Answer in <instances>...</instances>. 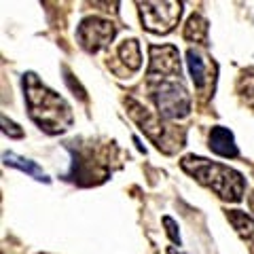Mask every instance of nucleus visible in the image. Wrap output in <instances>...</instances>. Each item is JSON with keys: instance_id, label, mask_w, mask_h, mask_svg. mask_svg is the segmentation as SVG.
Returning <instances> with one entry per match:
<instances>
[{"instance_id": "obj_12", "label": "nucleus", "mask_w": 254, "mask_h": 254, "mask_svg": "<svg viewBox=\"0 0 254 254\" xmlns=\"http://www.w3.org/2000/svg\"><path fill=\"white\" fill-rule=\"evenodd\" d=\"M117 53H119V58L123 60L127 70H131V72L140 70V66H142V53H140V45H138L136 38H127V41H123L121 45H119Z\"/></svg>"}, {"instance_id": "obj_9", "label": "nucleus", "mask_w": 254, "mask_h": 254, "mask_svg": "<svg viewBox=\"0 0 254 254\" xmlns=\"http://www.w3.org/2000/svg\"><path fill=\"white\" fill-rule=\"evenodd\" d=\"M227 218L235 227V231L240 233L242 240L248 242L250 248L254 250V220L242 210H227Z\"/></svg>"}, {"instance_id": "obj_2", "label": "nucleus", "mask_w": 254, "mask_h": 254, "mask_svg": "<svg viewBox=\"0 0 254 254\" xmlns=\"http://www.w3.org/2000/svg\"><path fill=\"white\" fill-rule=\"evenodd\" d=\"M23 85V98L28 104L30 119L47 133H64L74 123L72 110L68 102L60 93L49 89L45 83H41L34 72H26L21 78Z\"/></svg>"}, {"instance_id": "obj_4", "label": "nucleus", "mask_w": 254, "mask_h": 254, "mask_svg": "<svg viewBox=\"0 0 254 254\" xmlns=\"http://www.w3.org/2000/svg\"><path fill=\"white\" fill-rule=\"evenodd\" d=\"M127 113L131 115V119L140 125V129L146 133L148 140H153L157 148H161L163 153H174L176 148L185 146L182 142H185V138H178V133L172 129V127L163 125L161 123V117H155L150 115V110H146L144 106L140 104V102H136L133 98H127Z\"/></svg>"}, {"instance_id": "obj_5", "label": "nucleus", "mask_w": 254, "mask_h": 254, "mask_svg": "<svg viewBox=\"0 0 254 254\" xmlns=\"http://www.w3.org/2000/svg\"><path fill=\"white\" fill-rule=\"evenodd\" d=\"M140 21L153 34H170L178 26L182 15V2L157 0V2H138Z\"/></svg>"}, {"instance_id": "obj_10", "label": "nucleus", "mask_w": 254, "mask_h": 254, "mask_svg": "<svg viewBox=\"0 0 254 254\" xmlns=\"http://www.w3.org/2000/svg\"><path fill=\"white\" fill-rule=\"evenodd\" d=\"M2 161H4V165H11V168H17L21 172H26L28 176H32V178L38 180V182H51V178L47 176V174L41 168H38L34 161H30V159H23L19 155H15V153H4L2 155Z\"/></svg>"}, {"instance_id": "obj_3", "label": "nucleus", "mask_w": 254, "mask_h": 254, "mask_svg": "<svg viewBox=\"0 0 254 254\" xmlns=\"http://www.w3.org/2000/svg\"><path fill=\"white\" fill-rule=\"evenodd\" d=\"M180 168L185 170L189 176H193L199 185L212 189L220 199L229 201H240L244 197L246 178L237 170L229 168L225 163H216L203 157L187 155L180 159Z\"/></svg>"}, {"instance_id": "obj_14", "label": "nucleus", "mask_w": 254, "mask_h": 254, "mask_svg": "<svg viewBox=\"0 0 254 254\" xmlns=\"http://www.w3.org/2000/svg\"><path fill=\"white\" fill-rule=\"evenodd\" d=\"M0 121H2V131H4L9 138H23V129H21L17 123L9 121V119H6V115H2V119H0Z\"/></svg>"}, {"instance_id": "obj_11", "label": "nucleus", "mask_w": 254, "mask_h": 254, "mask_svg": "<svg viewBox=\"0 0 254 254\" xmlns=\"http://www.w3.org/2000/svg\"><path fill=\"white\" fill-rule=\"evenodd\" d=\"M182 36L190 43H199V45H208V19L201 17L199 13H193L187 21L185 32Z\"/></svg>"}, {"instance_id": "obj_16", "label": "nucleus", "mask_w": 254, "mask_h": 254, "mask_svg": "<svg viewBox=\"0 0 254 254\" xmlns=\"http://www.w3.org/2000/svg\"><path fill=\"white\" fill-rule=\"evenodd\" d=\"M248 205H250V212L254 214V190H252V195L248 197Z\"/></svg>"}, {"instance_id": "obj_8", "label": "nucleus", "mask_w": 254, "mask_h": 254, "mask_svg": "<svg viewBox=\"0 0 254 254\" xmlns=\"http://www.w3.org/2000/svg\"><path fill=\"white\" fill-rule=\"evenodd\" d=\"M187 64H189V72H190V78H193L195 87L201 91L205 87V83L210 81L208 68H205V58L197 49H189L187 51Z\"/></svg>"}, {"instance_id": "obj_6", "label": "nucleus", "mask_w": 254, "mask_h": 254, "mask_svg": "<svg viewBox=\"0 0 254 254\" xmlns=\"http://www.w3.org/2000/svg\"><path fill=\"white\" fill-rule=\"evenodd\" d=\"M117 28L113 21L102 17H85L76 28V38L87 53H98L106 45L113 43Z\"/></svg>"}, {"instance_id": "obj_15", "label": "nucleus", "mask_w": 254, "mask_h": 254, "mask_svg": "<svg viewBox=\"0 0 254 254\" xmlns=\"http://www.w3.org/2000/svg\"><path fill=\"white\" fill-rule=\"evenodd\" d=\"M163 225L168 227V235H170V240H172L174 244H178V246H180V233L176 231V222H174L170 216H163Z\"/></svg>"}, {"instance_id": "obj_7", "label": "nucleus", "mask_w": 254, "mask_h": 254, "mask_svg": "<svg viewBox=\"0 0 254 254\" xmlns=\"http://www.w3.org/2000/svg\"><path fill=\"white\" fill-rule=\"evenodd\" d=\"M208 142H210L208 146H210L212 153H216V155H220V157L233 159V157L240 155L233 133L229 131L227 127H222V125L212 127V131H210V136H208Z\"/></svg>"}, {"instance_id": "obj_1", "label": "nucleus", "mask_w": 254, "mask_h": 254, "mask_svg": "<svg viewBox=\"0 0 254 254\" xmlns=\"http://www.w3.org/2000/svg\"><path fill=\"white\" fill-rule=\"evenodd\" d=\"M146 85L161 119L176 121L190 113V95L182 81L180 55L174 45H150Z\"/></svg>"}, {"instance_id": "obj_13", "label": "nucleus", "mask_w": 254, "mask_h": 254, "mask_svg": "<svg viewBox=\"0 0 254 254\" xmlns=\"http://www.w3.org/2000/svg\"><path fill=\"white\" fill-rule=\"evenodd\" d=\"M237 91L250 108H254V68L244 70L237 78Z\"/></svg>"}]
</instances>
